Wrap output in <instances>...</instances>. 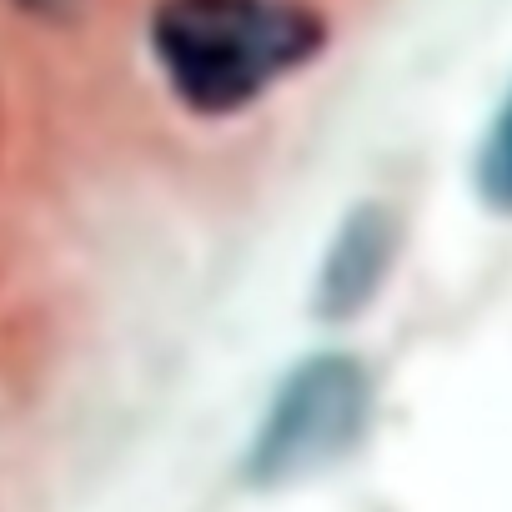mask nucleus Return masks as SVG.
Here are the masks:
<instances>
[{
	"instance_id": "1",
	"label": "nucleus",
	"mask_w": 512,
	"mask_h": 512,
	"mask_svg": "<svg viewBox=\"0 0 512 512\" xmlns=\"http://www.w3.org/2000/svg\"><path fill=\"white\" fill-rule=\"evenodd\" d=\"M327 46L307 0H161L151 56L196 116H236Z\"/></svg>"
},
{
	"instance_id": "2",
	"label": "nucleus",
	"mask_w": 512,
	"mask_h": 512,
	"mask_svg": "<svg viewBox=\"0 0 512 512\" xmlns=\"http://www.w3.org/2000/svg\"><path fill=\"white\" fill-rule=\"evenodd\" d=\"M367 412H372V382L362 362L342 352L307 357L277 387L262 427H256L246 477L262 487H282L332 467L367 432Z\"/></svg>"
},
{
	"instance_id": "3",
	"label": "nucleus",
	"mask_w": 512,
	"mask_h": 512,
	"mask_svg": "<svg viewBox=\"0 0 512 512\" xmlns=\"http://www.w3.org/2000/svg\"><path fill=\"white\" fill-rule=\"evenodd\" d=\"M392 262H397V221H392V211H382V206H357V211L337 226V236H332V246H327V256H322V272H317V312H322L327 322L357 317V312L382 292Z\"/></svg>"
},
{
	"instance_id": "4",
	"label": "nucleus",
	"mask_w": 512,
	"mask_h": 512,
	"mask_svg": "<svg viewBox=\"0 0 512 512\" xmlns=\"http://www.w3.org/2000/svg\"><path fill=\"white\" fill-rule=\"evenodd\" d=\"M477 191L492 211H507L512 216V91L507 101L497 106L487 136H482V151H477Z\"/></svg>"
},
{
	"instance_id": "5",
	"label": "nucleus",
	"mask_w": 512,
	"mask_h": 512,
	"mask_svg": "<svg viewBox=\"0 0 512 512\" xmlns=\"http://www.w3.org/2000/svg\"><path fill=\"white\" fill-rule=\"evenodd\" d=\"M26 11H36V16H66V11H76L81 0H21Z\"/></svg>"
}]
</instances>
